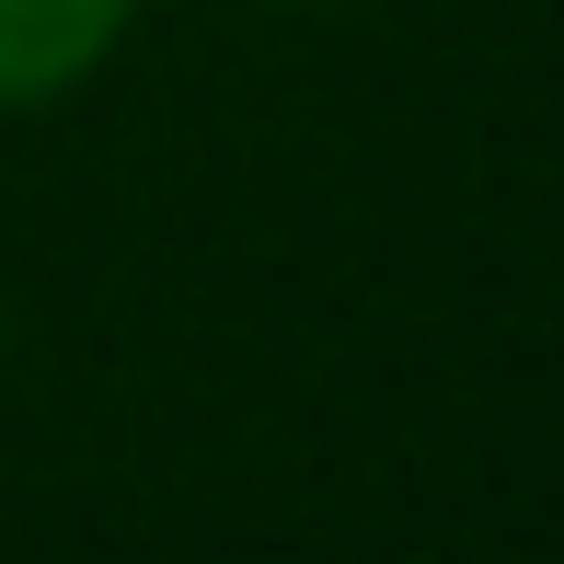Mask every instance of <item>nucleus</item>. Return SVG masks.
Instances as JSON below:
<instances>
[{
  "label": "nucleus",
  "mask_w": 564,
  "mask_h": 564,
  "mask_svg": "<svg viewBox=\"0 0 564 564\" xmlns=\"http://www.w3.org/2000/svg\"><path fill=\"white\" fill-rule=\"evenodd\" d=\"M150 0H0V116H46L127 58Z\"/></svg>",
  "instance_id": "nucleus-1"
},
{
  "label": "nucleus",
  "mask_w": 564,
  "mask_h": 564,
  "mask_svg": "<svg viewBox=\"0 0 564 564\" xmlns=\"http://www.w3.org/2000/svg\"><path fill=\"white\" fill-rule=\"evenodd\" d=\"M265 12H323V0H265Z\"/></svg>",
  "instance_id": "nucleus-2"
}]
</instances>
